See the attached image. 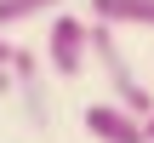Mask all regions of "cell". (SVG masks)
Masks as SVG:
<instances>
[{"label":"cell","instance_id":"obj_1","mask_svg":"<svg viewBox=\"0 0 154 143\" xmlns=\"http://www.w3.org/2000/svg\"><path fill=\"white\" fill-rule=\"evenodd\" d=\"M86 63H91V23L74 17V11H57L51 34H46V69L57 80H74Z\"/></svg>","mask_w":154,"mask_h":143},{"label":"cell","instance_id":"obj_2","mask_svg":"<svg viewBox=\"0 0 154 143\" xmlns=\"http://www.w3.org/2000/svg\"><path fill=\"white\" fill-rule=\"evenodd\" d=\"M11 92L23 97V115H29V126H51V103H46V63L34 57V52H11Z\"/></svg>","mask_w":154,"mask_h":143},{"label":"cell","instance_id":"obj_3","mask_svg":"<svg viewBox=\"0 0 154 143\" xmlns=\"http://www.w3.org/2000/svg\"><path fill=\"white\" fill-rule=\"evenodd\" d=\"M86 132H91L97 143H149L143 120L126 115L120 103H86Z\"/></svg>","mask_w":154,"mask_h":143},{"label":"cell","instance_id":"obj_4","mask_svg":"<svg viewBox=\"0 0 154 143\" xmlns=\"http://www.w3.org/2000/svg\"><path fill=\"white\" fill-rule=\"evenodd\" d=\"M103 29H154V0H86Z\"/></svg>","mask_w":154,"mask_h":143},{"label":"cell","instance_id":"obj_5","mask_svg":"<svg viewBox=\"0 0 154 143\" xmlns=\"http://www.w3.org/2000/svg\"><path fill=\"white\" fill-rule=\"evenodd\" d=\"M69 0H0V34L29 23V17H46V11H63Z\"/></svg>","mask_w":154,"mask_h":143},{"label":"cell","instance_id":"obj_6","mask_svg":"<svg viewBox=\"0 0 154 143\" xmlns=\"http://www.w3.org/2000/svg\"><path fill=\"white\" fill-rule=\"evenodd\" d=\"M11 52H17V46H11V40H6V34H0V75H6V69H11Z\"/></svg>","mask_w":154,"mask_h":143},{"label":"cell","instance_id":"obj_7","mask_svg":"<svg viewBox=\"0 0 154 143\" xmlns=\"http://www.w3.org/2000/svg\"><path fill=\"white\" fill-rule=\"evenodd\" d=\"M6 92H11V75H0V97H6Z\"/></svg>","mask_w":154,"mask_h":143},{"label":"cell","instance_id":"obj_8","mask_svg":"<svg viewBox=\"0 0 154 143\" xmlns=\"http://www.w3.org/2000/svg\"><path fill=\"white\" fill-rule=\"evenodd\" d=\"M143 132H149V143H154V115H149V120H143Z\"/></svg>","mask_w":154,"mask_h":143}]
</instances>
